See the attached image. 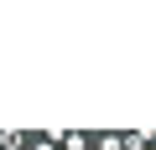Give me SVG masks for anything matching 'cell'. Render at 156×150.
<instances>
[{"instance_id": "1", "label": "cell", "mask_w": 156, "mask_h": 150, "mask_svg": "<svg viewBox=\"0 0 156 150\" xmlns=\"http://www.w3.org/2000/svg\"><path fill=\"white\" fill-rule=\"evenodd\" d=\"M62 150H94V135L89 129H62Z\"/></svg>"}, {"instance_id": "2", "label": "cell", "mask_w": 156, "mask_h": 150, "mask_svg": "<svg viewBox=\"0 0 156 150\" xmlns=\"http://www.w3.org/2000/svg\"><path fill=\"white\" fill-rule=\"evenodd\" d=\"M0 150H31V135L26 129H0Z\"/></svg>"}, {"instance_id": "3", "label": "cell", "mask_w": 156, "mask_h": 150, "mask_svg": "<svg viewBox=\"0 0 156 150\" xmlns=\"http://www.w3.org/2000/svg\"><path fill=\"white\" fill-rule=\"evenodd\" d=\"M156 145V129H125V150H151Z\"/></svg>"}, {"instance_id": "4", "label": "cell", "mask_w": 156, "mask_h": 150, "mask_svg": "<svg viewBox=\"0 0 156 150\" xmlns=\"http://www.w3.org/2000/svg\"><path fill=\"white\" fill-rule=\"evenodd\" d=\"M94 150H125V129H104V135H94Z\"/></svg>"}, {"instance_id": "5", "label": "cell", "mask_w": 156, "mask_h": 150, "mask_svg": "<svg viewBox=\"0 0 156 150\" xmlns=\"http://www.w3.org/2000/svg\"><path fill=\"white\" fill-rule=\"evenodd\" d=\"M31 150H62L57 140H42V135H31Z\"/></svg>"}]
</instances>
